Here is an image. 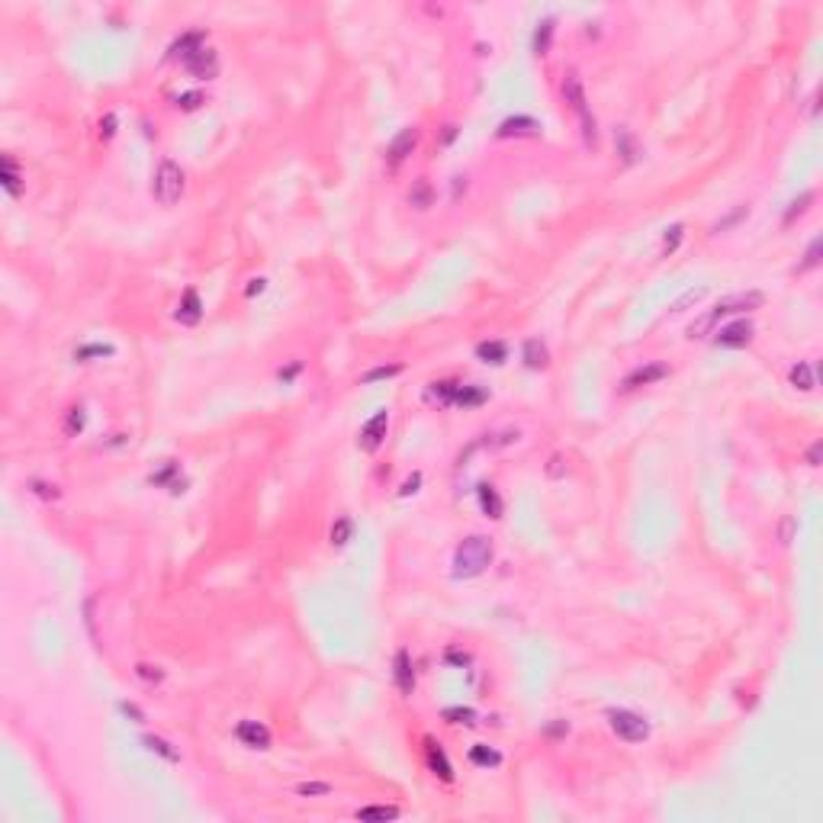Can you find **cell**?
Listing matches in <instances>:
<instances>
[{
    "instance_id": "1",
    "label": "cell",
    "mask_w": 823,
    "mask_h": 823,
    "mask_svg": "<svg viewBox=\"0 0 823 823\" xmlns=\"http://www.w3.org/2000/svg\"><path fill=\"white\" fill-rule=\"evenodd\" d=\"M762 303H765V296L759 293V290H746V293H730L724 296L718 306L711 309V312H705L701 318H695L692 325H688V338H705V335H711L714 331V325H718L720 318L727 316H737V312H750V309H759Z\"/></svg>"
},
{
    "instance_id": "2",
    "label": "cell",
    "mask_w": 823,
    "mask_h": 823,
    "mask_svg": "<svg viewBox=\"0 0 823 823\" xmlns=\"http://www.w3.org/2000/svg\"><path fill=\"white\" fill-rule=\"evenodd\" d=\"M492 557H496V547H492L489 537H483V534L466 537L464 544L454 550V579H476V576H483V572L492 566Z\"/></svg>"
},
{
    "instance_id": "3",
    "label": "cell",
    "mask_w": 823,
    "mask_h": 823,
    "mask_svg": "<svg viewBox=\"0 0 823 823\" xmlns=\"http://www.w3.org/2000/svg\"><path fill=\"white\" fill-rule=\"evenodd\" d=\"M183 168H180L177 161L164 158L158 164V170H155V180H151V197L161 203V206H174V203L183 197Z\"/></svg>"
},
{
    "instance_id": "4",
    "label": "cell",
    "mask_w": 823,
    "mask_h": 823,
    "mask_svg": "<svg viewBox=\"0 0 823 823\" xmlns=\"http://www.w3.org/2000/svg\"><path fill=\"white\" fill-rule=\"evenodd\" d=\"M563 100H566L570 110L579 116L585 145H595V116H592L589 100H585V87H582V81H579V74L576 71H570L566 77H563Z\"/></svg>"
},
{
    "instance_id": "5",
    "label": "cell",
    "mask_w": 823,
    "mask_h": 823,
    "mask_svg": "<svg viewBox=\"0 0 823 823\" xmlns=\"http://www.w3.org/2000/svg\"><path fill=\"white\" fill-rule=\"evenodd\" d=\"M608 724H611V730L624 743H644V739L650 737V720L633 714V711H624V707L608 711Z\"/></svg>"
},
{
    "instance_id": "6",
    "label": "cell",
    "mask_w": 823,
    "mask_h": 823,
    "mask_svg": "<svg viewBox=\"0 0 823 823\" xmlns=\"http://www.w3.org/2000/svg\"><path fill=\"white\" fill-rule=\"evenodd\" d=\"M386 431H390V411L380 409L373 418H370L364 428H360V438H357V447L364 451V454H373V451H380L383 441H386Z\"/></svg>"
},
{
    "instance_id": "7",
    "label": "cell",
    "mask_w": 823,
    "mask_h": 823,
    "mask_svg": "<svg viewBox=\"0 0 823 823\" xmlns=\"http://www.w3.org/2000/svg\"><path fill=\"white\" fill-rule=\"evenodd\" d=\"M183 68H187V74L200 77V81H212V77L219 74V55H216V49L203 45V49H197V52L183 62Z\"/></svg>"
},
{
    "instance_id": "8",
    "label": "cell",
    "mask_w": 823,
    "mask_h": 823,
    "mask_svg": "<svg viewBox=\"0 0 823 823\" xmlns=\"http://www.w3.org/2000/svg\"><path fill=\"white\" fill-rule=\"evenodd\" d=\"M714 341H718V348H746L752 341V322L750 318H737V322L720 328Z\"/></svg>"
},
{
    "instance_id": "9",
    "label": "cell",
    "mask_w": 823,
    "mask_h": 823,
    "mask_svg": "<svg viewBox=\"0 0 823 823\" xmlns=\"http://www.w3.org/2000/svg\"><path fill=\"white\" fill-rule=\"evenodd\" d=\"M498 138H537L540 136V123L534 116H508L498 123L496 129Z\"/></svg>"
},
{
    "instance_id": "10",
    "label": "cell",
    "mask_w": 823,
    "mask_h": 823,
    "mask_svg": "<svg viewBox=\"0 0 823 823\" xmlns=\"http://www.w3.org/2000/svg\"><path fill=\"white\" fill-rule=\"evenodd\" d=\"M666 377H669V367H666V364H644V367L631 370V373L624 377L621 390L633 392V390H640V386H650V383H656V380H666Z\"/></svg>"
},
{
    "instance_id": "11",
    "label": "cell",
    "mask_w": 823,
    "mask_h": 823,
    "mask_svg": "<svg viewBox=\"0 0 823 823\" xmlns=\"http://www.w3.org/2000/svg\"><path fill=\"white\" fill-rule=\"evenodd\" d=\"M415 145H418V129H402L399 136L392 138L390 151H386V164H390V170H396L402 164V161L409 158L411 151H415Z\"/></svg>"
},
{
    "instance_id": "12",
    "label": "cell",
    "mask_w": 823,
    "mask_h": 823,
    "mask_svg": "<svg viewBox=\"0 0 823 823\" xmlns=\"http://www.w3.org/2000/svg\"><path fill=\"white\" fill-rule=\"evenodd\" d=\"M235 737L242 739L248 750H267L270 746V730L261 724V720H242L235 727Z\"/></svg>"
},
{
    "instance_id": "13",
    "label": "cell",
    "mask_w": 823,
    "mask_h": 823,
    "mask_svg": "<svg viewBox=\"0 0 823 823\" xmlns=\"http://www.w3.org/2000/svg\"><path fill=\"white\" fill-rule=\"evenodd\" d=\"M203 42H206V32H200V29H193V32H183L180 39H174L170 42V49H168V62H187L197 49H203Z\"/></svg>"
},
{
    "instance_id": "14",
    "label": "cell",
    "mask_w": 823,
    "mask_h": 823,
    "mask_svg": "<svg viewBox=\"0 0 823 823\" xmlns=\"http://www.w3.org/2000/svg\"><path fill=\"white\" fill-rule=\"evenodd\" d=\"M174 318H177L180 325H197L203 318V303H200V293H197V290H183Z\"/></svg>"
},
{
    "instance_id": "15",
    "label": "cell",
    "mask_w": 823,
    "mask_h": 823,
    "mask_svg": "<svg viewBox=\"0 0 823 823\" xmlns=\"http://www.w3.org/2000/svg\"><path fill=\"white\" fill-rule=\"evenodd\" d=\"M392 676H396V688H399L402 695H411V692H415V672H411V656L405 653V650H399V653H396V659H392Z\"/></svg>"
},
{
    "instance_id": "16",
    "label": "cell",
    "mask_w": 823,
    "mask_h": 823,
    "mask_svg": "<svg viewBox=\"0 0 823 823\" xmlns=\"http://www.w3.org/2000/svg\"><path fill=\"white\" fill-rule=\"evenodd\" d=\"M521 360H524V367H531V370H547V364H550L547 344L540 338H528L524 348H521Z\"/></svg>"
},
{
    "instance_id": "17",
    "label": "cell",
    "mask_w": 823,
    "mask_h": 823,
    "mask_svg": "<svg viewBox=\"0 0 823 823\" xmlns=\"http://www.w3.org/2000/svg\"><path fill=\"white\" fill-rule=\"evenodd\" d=\"M476 496H479V508H483L485 518H492V521H498V518H502V511H505V502H502V496L496 492V485L483 483L479 489H476Z\"/></svg>"
},
{
    "instance_id": "18",
    "label": "cell",
    "mask_w": 823,
    "mask_h": 823,
    "mask_svg": "<svg viewBox=\"0 0 823 823\" xmlns=\"http://www.w3.org/2000/svg\"><path fill=\"white\" fill-rule=\"evenodd\" d=\"M425 750H428V765H431L434 775L441 781H454V769H451V762H447L441 746H438L434 739H425Z\"/></svg>"
},
{
    "instance_id": "19",
    "label": "cell",
    "mask_w": 823,
    "mask_h": 823,
    "mask_svg": "<svg viewBox=\"0 0 823 823\" xmlns=\"http://www.w3.org/2000/svg\"><path fill=\"white\" fill-rule=\"evenodd\" d=\"M476 357L483 360V364H492V367L505 364L508 360L505 341H479V344H476Z\"/></svg>"
},
{
    "instance_id": "20",
    "label": "cell",
    "mask_w": 823,
    "mask_h": 823,
    "mask_svg": "<svg viewBox=\"0 0 823 823\" xmlns=\"http://www.w3.org/2000/svg\"><path fill=\"white\" fill-rule=\"evenodd\" d=\"M485 399H489V392H485L483 386H464V383H457L454 405H464V409H473V405H483Z\"/></svg>"
},
{
    "instance_id": "21",
    "label": "cell",
    "mask_w": 823,
    "mask_h": 823,
    "mask_svg": "<svg viewBox=\"0 0 823 823\" xmlns=\"http://www.w3.org/2000/svg\"><path fill=\"white\" fill-rule=\"evenodd\" d=\"M788 377H792V386H798L801 392H811L813 386H817V380H813V367L807 364V360H798Z\"/></svg>"
},
{
    "instance_id": "22",
    "label": "cell",
    "mask_w": 823,
    "mask_h": 823,
    "mask_svg": "<svg viewBox=\"0 0 823 823\" xmlns=\"http://www.w3.org/2000/svg\"><path fill=\"white\" fill-rule=\"evenodd\" d=\"M409 203L415 206V210H428V206L434 203L431 183H428V180H415V183H411V190H409Z\"/></svg>"
},
{
    "instance_id": "23",
    "label": "cell",
    "mask_w": 823,
    "mask_h": 823,
    "mask_svg": "<svg viewBox=\"0 0 823 823\" xmlns=\"http://www.w3.org/2000/svg\"><path fill=\"white\" fill-rule=\"evenodd\" d=\"M614 145H618V151H621L624 164H633V161H637V155H640V145L633 142V136L627 132V129H618V136H614Z\"/></svg>"
},
{
    "instance_id": "24",
    "label": "cell",
    "mask_w": 823,
    "mask_h": 823,
    "mask_svg": "<svg viewBox=\"0 0 823 823\" xmlns=\"http://www.w3.org/2000/svg\"><path fill=\"white\" fill-rule=\"evenodd\" d=\"M354 537V521H351L348 515L338 518L335 524H331V531H328V540H331V547H344L348 540Z\"/></svg>"
},
{
    "instance_id": "25",
    "label": "cell",
    "mask_w": 823,
    "mask_h": 823,
    "mask_svg": "<svg viewBox=\"0 0 823 823\" xmlns=\"http://www.w3.org/2000/svg\"><path fill=\"white\" fill-rule=\"evenodd\" d=\"M142 746H145L148 752H158V756H164L168 762H180V752L174 750V746H170L168 739L151 737V733H148V737H142Z\"/></svg>"
},
{
    "instance_id": "26",
    "label": "cell",
    "mask_w": 823,
    "mask_h": 823,
    "mask_svg": "<svg viewBox=\"0 0 823 823\" xmlns=\"http://www.w3.org/2000/svg\"><path fill=\"white\" fill-rule=\"evenodd\" d=\"M454 392H457L454 380H441V383H431V386H428V399L441 402V405H454Z\"/></svg>"
},
{
    "instance_id": "27",
    "label": "cell",
    "mask_w": 823,
    "mask_h": 823,
    "mask_svg": "<svg viewBox=\"0 0 823 823\" xmlns=\"http://www.w3.org/2000/svg\"><path fill=\"white\" fill-rule=\"evenodd\" d=\"M553 29H557V23L553 20H540L537 23V29H534V55H547L550 39H553Z\"/></svg>"
},
{
    "instance_id": "28",
    "label": "cell",
    "mask_w": 823,
    "mask_h": 823,
    "mask_svg": "<svg viewBox=\"0 0 823 823\" xmlns=\"http://www.w3.org/2000/svg\"><path fill=\"white\" fill-rule=\"evenodd\" d=\"M402 364H380V367H370L367 373H360V383H377V380H392L402 373Z\"/></svg>"
},
{
    "instance_id": "29",
    "label": "cell",
    "mask_w": 823,
    "mask_h": 823,
    "mask_svg": "<svg viewBox=\"0 0 823 823\" xmlns=\"http://www.w3.org/2000/svg\"><path fill=\"white\" fill-rule=\"evenodd\" d=\"M470 762H473V765H479V769H489V765H498V762H502V752L489 750V746H483V743H479V746H473V750H470Z\"/></svg>"
},
{
    "instance_id": "30",
    "label": "cell",
    "mask_w": 823,
    "mask_h": 823,
    "mask_svg": "<svg viewBox=\"0 0 823 823\" xmlns=\"http://www.w3.org/2000/svg\"><path fill=\"white\" fill-rule=\"evenodd\" d=\"M3 187L10 197H20V170H16V161L10 155H3Z\"/></svg>"
},
{
    "instance_id": "31",
    "label": "cell",
    "mask_w": 823,
    "mask_h": 823,
    "mask_svg": "<svg viewBox=\"0 0 823 823\" xmlns=\"http://www.w3.org/2000/svg\"><path fill=\"white\" fill-rule=\"evenodd\" d=\"M399 817V807H386V804H377V807H360L357 820H396Z\"/></svg>"
},
{
    "instance_id": "32",
    "label": "cell",
    "mask_w": 823,
    "mask_h": 823,
    "mask_svg": "<svg viewBox=\"0 0 823 823\" xmlns=\"http://www.w3.org/2000/svg\"><path fill=\"white\" fill-rule=\"evenodd\" d=\"M811 203H813V190H804L801 197H798V200H792V206L785 210V225H792V222L798 219V216H804Z\"/></svg>"
},
{
    "instance_id": "33",
    "label": "cell",
    "mask_w": 823,
    "mask_h": 823,
    "mask_svg": "<svg viewBox=\"0 0 823 823\" xmlns=\"http://www.w3.org/2000/svg\"><path fill=\"white\" fill-rule=\"evenodd\" d=\"M84 425H87V411L77 405V409H71L68 411V422H64V434L68 438H77V434L84 431Z\"/></svg>"
},
{
    "instance_id": "34",
    "label": "cell",
    "mask_w": 823,
    "mask_h": 823,
    "mask_svg": "<svg viewBox=\"0 0 823 823\" xmlns=\"http://www.w3.org/2000/svg\"><path fill=\"white\" fill-rule=\"evenodd\" d=\"M90 357H113V344H84L74 351V360H90Z\"/></svg>"
},
{
    "instance_id": "35",
    "label": "cell",
    "mask_w": 823,
    "mask_h": 823,
    "mask_svg": "<svg viewBox=\"0 0 823 823\" xmlns=\"http://www.w3.org/2000/svg\"><path fill=\"white\" fill-rule=\"evenodd\" d=\"M682 238H685V229H682V225L666 229V235H663V254H666V257H669V254H672L679 244H682Z\"/></svg>"
},
{
    "instance_id": "36",
    "label": "cell",
    "mask_w": 823,
    "mask_h": 823,
    "mask_svg": "<svg viewBox=\"0 0 823 823\" xmlns=\"http://www.w3.org/2000/svg\"><path fill=\"white\" fill-rule=\"evenodd\" d=\"M444 720H451V724H476V711H470V707H447Z\"/></svg>"
},
{
    "instance_id": "37",
    "label": "cell",
    "mask_w": 823,
    "mask_h": 823,
    "mask_svg": "<svg viewBox=\"0 0 823 823\" xmlns=\"http://www.w3.org/2000/svg\"><path fill=\"white\" fill-rule=\"evenodd\" d=\"M820 248H823V242H820V238H813V242H811V248H807V254H804V261H801V267H798V270H811V267H817V264H820Z\"/></svg>"
},
{
    "instance_id": "38",
    "label": "cell",
    "mask_w": 823,
    "mask_h": 823,
    "mask_svg": "<svg viewBox=\"0 0 823 823\" xmlns=\"http://www.w3.org/2000/svg\"><path fill=\"white\" fill-rule=\"evenodd\" d=\"M331 792V785H325V781H299L296 785V794H303V798H309V794H328Z\"/></svg>"
},
{
    "instance_id": "39",
    "label": "cell",
    "mask_w": 823,
    "mask_h": 823,
    "mask_svg": "<svg viewBox=\"0 0 823 823\" xmlns=\"http://www.w3.org/2000/svg\"><path fill=\"white\" fill-rule=\"evenodd\" d=\"M705 293H707L705 286H698V290H688V293L682 296L679 303H672V312H682L685 306H692V303H698V299H705Z\"/></svg>"
},
{
    "instance_id": "40",
    "label": "cell",
    "mask_w": 823,
    "mask_h": 823,
    "mask_svg": "<svg viewBox=\"0 0 823 823\" xmlns=\"http://www.w3.org/2000/svg\"><path fill=\"white\" fill-rule=\"evenodd\" d=\"M136 676H138V679H145V682H161V679H164V672H161L158 666L138 663V666H136Z\"/></svg>"
},
{
    "instance_id": "41",
    "label": "cell",
    "mask_w": 823,
    "mask_h": 823,
    "mask_svg": "<svg viewBox=\"0 0 823 823\" xmlns=\"http://www.w3.org/2000/svg\"><path fill=\"white\" fill-rule=\"evenodd\" d=\"M418 485H422V473H411L405 483H402V489H399V496H415L418 492Z\"/></svg>"
},
{
    "instance_id": "42",
    "label": "cell",
    "mask_w": 823,
    "mask_h": 823,
    "mask_svg": "<svg viewBox=\"0 0 823 823\" xmlns=\"http://www.w3.org/2000/svg\"><path fill=\"white\" fill-rule=\"evenodd\" d=\"M200 103H203V94H180V97H177V106H180V110H197Z\"/></svg>"
},
{
    "instance_id": "43",
    "label": "cell",
    "mask_w": 823,
    "mask_h": 823,
    "mask_svg": "<svg viewBox=\"0 0 823 823\" xmlns=\"http://www.w3.org/2000/svg\"><path fill=\"white\" fill-rule=\"evenodd\" d=\"M119 711H123L126 718H132L136 724H142V720H145V714H142V711H138V707L132 705V701H119Z\"/></svg>"
},
{
    "instance_id": "44",
    "label": "cell",
    "mask_w": 823,
    "mask_h": 823,
    "mask_svg": "<svg viewBox=\"0 0 823 823\" xmlns=\"http://www.w3.org/2000/svg\"><path fill=\"white\" fill-rule=\"evenodd\" d=\"M32 492L42 498H58V489H55V485H45V483H32Z\"/></svg>"
},
{
    "instance_id": "45",
    "label": "cell",
    "mask_w": 823,
    "mask_h": 823,
    "mask_svg": "<svg viewBox=\"0 0 823 823\" xmlns=\"http://www.w3.org/2000/svg\"><path fill=\"white\" fill-rule=\"evenodd\" d=\"M113 132H116V116L110 113V116H106L103 123H100V136H103V138H113Z\"/></svg>"
},
{
    "instance_id": "46",
    "label": "cell",
    "mask_w": 823,
    "mask_h": 823,
    "mask_svg": "<svg viewBox=\"0 0 823 823\" xmlns=\"http://www.w3.org/2000/svg\"><path fill=\"white\" fill-rule=\"evenodd\" d=\"M820 457H823V441H817V444L811 447V451H807V464H811V466H820Z\"/></svg>"
},
{
    "instance_id": "47",
    "label": "cell",
    "mask_w": 823,
    "mask_h": 823,
    "mask_svg": "<svg viewBox=\"0 0 823 823\" xmlns=\"http://www.w3.org/2000/svg\"><path fill=\"white\" fill-rule=\"evenodd\" d=\"M447 663H454V666H470V653H460V650H447Z\"/></svg>"
},
{
    "instance_id": "48",
    "label": "cell",
    "mask_w": 823,
    "mask_h": 823,
    "mask_svg": "<svg viewBox=\"0 0 823 823\" xmlns=\"http://www.w3.org/2000/svg\"><path fill=\"white\" fill-rule=\"evenodd\" d=\"M792 534H794V518H785L781 521V544H792Z\"/></svg>"
},
{
    "instance_id": "49",
    "label": "cell",
    "mask_w": 823,
    "mask_h": 823,
    "mask_svg": "<svg viewBox=\"0 0 823 823\" xmlns=\"http://www.w3.org/2000/svg\"><path fill=\"white\" fill-rule=\"evenodd\" d=\"M264 290H267V280H264V277H257V280H251V283H248L244 296H257V293H264Z\"/></svg>"
},
{
    "instance_id": "50",
    "label": "cell",
    "mask_w": 823,
    "mask_h": 823,
    "mask_svg": "<svg viewBox=\"0 0 823 823\" xmlns=\"http://www.w3.org/2000/svg\"><path fill=\"white\" fill-rule=\"evenodd\" d=\"M296 373H299V364H293V367H286V370H280V380H283V383H286V380H293Z\"/></svg>"
},
{
    "instance_id": "51",
    "label": "cell",
    "mask_w": 823,
    "mask_h": 823,
    "mask_svg": "<svg viewBox=\"0 0 823 823\" xmlns=\"http://www.w3.org/2000/svg\"><path fill=\"white\" fill-rule=\"evenodd\" d=\"M454 136H457V126H447V129H444V145H451V142H454Z\"/></svg>"
}]
</instances>
